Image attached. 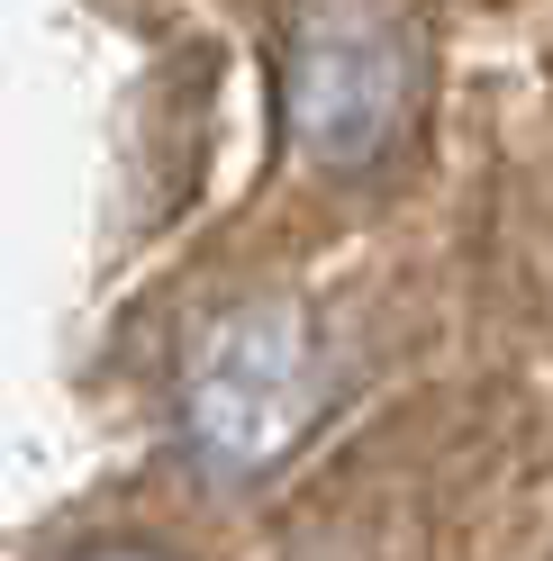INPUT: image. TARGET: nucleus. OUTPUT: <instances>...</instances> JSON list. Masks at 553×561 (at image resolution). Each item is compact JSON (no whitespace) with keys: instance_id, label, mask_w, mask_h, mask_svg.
Wrapping results in <instances>:
<instances>
[{"instance_id":"f257e3e1","label":"nucleus","mask_w":553,"mask_h":561,"mask_svg":"<svg viewBox=\"0 0 553 561\" xmlns=\"http://www.w3.org/2000/svg\"><path fill=\"white\" fill-rule=\"evenodd\" d=\"M308 408H318V344H308V318L291 299L227 308L200 335L191 380H182V416H191V444L210 471H227V480L272 471L300 444Z\"/></svg>"},{"instance_id":"f03ea898","label":"nucleus","mask_w":553,"mask_h":561,"mask_svg":"<svg viewBox=\"0 0 553 561\" xmlns=\"http://www.w3.org/2000/svg\"><path fill=\"white\" fill-rule=\"evenodd\" d=\"M291 136H300V154L308 163H327V172H354L372 163L399 136L408 118V55L382 19H363V10H327V19H308L300 27V46H291Z\"/></svg>"},{"instance_id":"7ed1b4c3","label":"nucleus","mask_w":553,"mask_h":561,"mask_svg":"<svg viewBox=\"0 0 553 561\" xmlns=\"http://www.w3.org/2000/svg\"><path fill=\"white\" fill-rule=\"evenodd\" d=\"M82 561H163V552H146V543H110V552H82Z\"/></svg>"}]
</instances>
